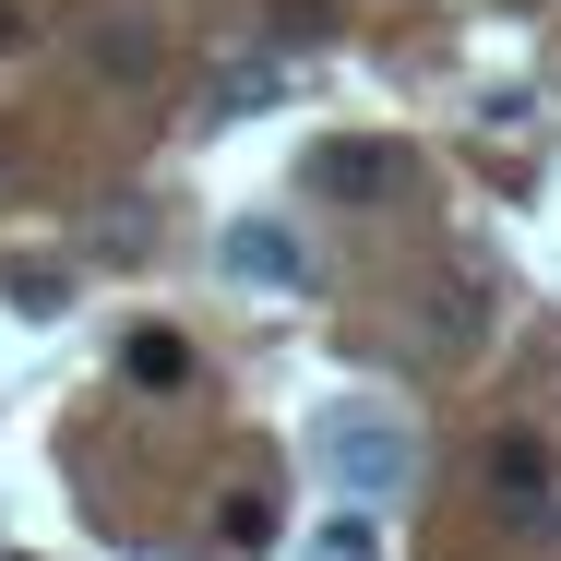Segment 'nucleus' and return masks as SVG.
<instances>
[{"mask_svg":"<svg viewBox=\"0 0 561 561\" xmlns=\"http://www.w3.org/2000/svg\"><path fill=\"white\" fill-rule=\"evenodd\" d=\"M311 454H323V478H335V502H382V490H407V419L382 407V394H335L323 419H311Z\"/></svg>","mask_w":561,"mask_h":561,"instance_id":"f257e3e1","label":"nucleus"},{"mask_svg":"<svg viewBox=\"0 0 561 561\" xmlns=\"http://www.w3.org/2000/svg\"><path fill=\"white\" fill-rule=\"evenodd\" d=\"M216 263H227V287H263V299H299V287H311V251H299V227H275V216H239Z\"/></svg>","mask_w":561,"mask_h":561,"instance_id":"f03ea898","label":"nucleus"},{"mask_svg":"<svg viewBox=\"0 0 561 561\" xmlns=\"http://www.w3.org/2000/svg\"><path fill=\"white\" fill-rule=\"evenodd\" d=\"M311 180H323L335 204H394V192H407V144L346 131V144H323V156H311Z\"/></svg>","mask_w":561,"mask_h":561,"instance_id":"7ed1b4c3","label":"nucleus"},{"mask_svg":"<svg viewBox=\"0 0 561 561\" xmlns=\"http://www.w3.org/2000/svg\"><path fill=\"white\" fill-rule=\"evenodd\" d=\"M119 370L168 394V382H192V335H180V323H131V346H119Z\"/></svg>","mask_w":561,"mask_h":561,"instance_id":"20e7f679","label":"nucleus"},{"mask_svg":"<svg viewBox=\"0 0 561 561\" xmlns=\"http://www.w3.org/2000/svg\"><path fill=\"white\" fill-rule=\"evenodd\" d=\"M490 490H502V502H538V490H550V454L526 443V431H502V443H490Z\"/></svg>","mask_w":561,"mask_h":561,"instance_id":"39448f33","label":"nucleus"},{"mask_svg":"<svg viewBox=\"0 0 561 561\" xmlns=\"http://www.w3.org/2000/svg\"><path fill=\"white\" fill-rule=\"evenodd\" d=\"M216 538H227V550H275V502H263V490H227V502H216Z\"/></svg>","mask_w":561,"mask_h":561,"instance_id":"423d86ee","label":"nucleus"},{"mask_svg":"<svg viewBox=\"0 0 561 561\" xmlns=\"http://www.w3.org/2000/svg\"><path fill=\"white\" fill-rule=\"evenodd\" d=\"M96 72H108V84H144V72H156V36H144V24H96Z\"/></svg>","mask_w":561,"mask_h":561,"instance_id":"0eeeda50","label":"nucleus"},{"mask_svg":"<svg viewBox=\"0 0 561 561\" xmlns=\"http://www.w3.org/2000/svg\"><path fill=\"white\" fill-rule=\"evenodd\" d=\"M275 96H287L275 60H227V72H216V108H275Z\"/></svg>","mask_w":561,"mask_h":561,"instance_id":"6e6552de","label":"nucleus"},{"mask_svg":"<svg viewBox=\"0 0 561 561\" xmlns=\"http://www.w3.org/2000/svg\"><path fill=\"white\" fill-rule=\"evenodd\" d=\"M96 251H108V263H131V251H144V204H131V192H119V204H96Z\"/></svg>","mask_w":561,"mask_h":561,"instance_id":"1a4fd4ad","label":"nucleus"}]
</instances>
